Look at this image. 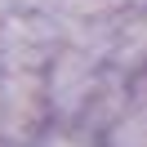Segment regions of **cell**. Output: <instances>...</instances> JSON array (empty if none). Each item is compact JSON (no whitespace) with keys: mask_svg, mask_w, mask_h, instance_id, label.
I'll return each instance as SVG.
<instances>
[{"mask_svg":"<svg viewBox=\"0 0 147 147\" xmlns=\"http://www.w3.org/2000/svg\"><path fill=\"white\" fill-rule=\"evenodd\" d=\"M40 80H45V107H49V116L76 120L80 111H89L94 94H98L102 63L94 54H85V49H76V45L63 40V49L45 63Z\"/></svg>","mask_w":147,"mask_h":147,"instance_id":"cell-2","label":"cell"},{"mask_svg":"<svg viewBox=\"0 0 147 147\" xmlns=\"http://www.w3.org/2000/svg\"><path fill=\"white\" fill-rule=\"evenodd\" d=\"M40 147H89L80 134H71V129H49L45 138H40Z\"/></svg>","mask_w":147,"mask_h":147,"instance_id":"cell-4","label":"cell"},{"mask_svg":"<svg viewBox=\"0 0 147 147\" xmlns=\"http://www.w3.org/2000/svg\"><path fill=\"white\" fill-rule=\"evenodd\" d=\"M49 116L40 71L0 67V138H22Z\"/></svg>","mask_w":147,"mask_h":147,"instance_id":"cell-3","label":"cell"},{"mask_svg":"<svg viewBox=\"0 0 147 147\" xmlns=\"http://www.w3.org/2000/svg\"><path fill=\"white\" fill-rule=\"evenodd\" d=\"M63 18L49 9H9L0 18V67L45 71V63L63 49Z\"/></svg>","mask_w":147,"mask_h":147,"instance_id":"cell-1","label":"cell"}]
</instances>
